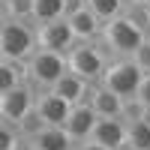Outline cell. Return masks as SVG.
<instances>
[{"label": "cell", "mask_w": 150, "mask_h": 150, "mask_svg": "<svg viewBox=\"0 0 150 150\" xmlns=\"http://www.w3.org/2000/svg\"><path fill=\"white\" fill-rule=\"evenodd\" d=\"M144 30L135 27V24L126 18V15H117L111 21H102V30H99V45H102V51L108 57H129L135 48L141 45L144 39Z\"/></svg>", "instance_id": "6da1fadb"}, {"label": "cell", "mask_w": 150, "mask_h": 150, "mask_svg": "<svg viewBox=\"0 0 150 150\" xmlns=\"http://www.w3.org/2000/svg\"><path fill=\"white\" fill-rule=\"evenodd\" d=\"M33 51H36L33 24L0 15V57H3V60H15V63H24Z\"/></svg>", "instance_id": "7a4b0ae2"}, {"label": "cell", "mask_w": 150, "mask_h": 150, "mask_svg": "<svg viewBox=\"0 0 150 150\" xmlns=\"http://www.w3.org/2000/svg\"><path fill=\"white\" fill-rule=\"evenodd\" d=\"M66 72V57L57 51H45V48H36V51L24 60V84H30L36 93L39 90H51L54 81Z\"/></svg>", "instance_id": "3957f363"}, {"label": "cell", "mask_w": 150, "mask_h": 150, "mask_svg": "<svg viewBox=\"0 0 150 150\" xmlns=\"http://www.w3.org/2000/svg\"><path fill=\"white\" fill-rule=\"evenodd\" d=\"M63 57H66V69H69L72 75H78L81 81H87V84H96L99 78H102L105 63L111 60V57L102 51V45H99V42H75Z\"/></svg>", "instance_id": "277c9868"}, {"label": "cell", "mask_w": 150, "mask_h": 150, "mask_svg": "<svg viewBox=\"0 0 150 150\" xmlns=\"http://www.w3.org/2000/svg\"><path fill=\"white\" fill-rule=\"evenodd\" d=\"M141 75L144 72L135 66L129 57H111L108 63H105L102 78H99L96 84H102L105 90H111V93L120 96V99H129V96H135V90H138Z\"/></svg>", "instance_id": "5b68a950"}, {"label": "cell", "mask_w": 150, "mask_h": 150, "mask_svg": "<svg viewBox=\"0 0 150 150\" xmlns=\"http://www.w3.org/2000/svg\"><path fill=\"white\" fill-rule=\"evenodd\" d=\"M33 36H36V48L57 51V54H66L69 48L75 45V36H72V27L66 24V18L45 21V24H33Z\"/></svg>", "instance_id": "8992f818"}, {"label": "cell", "mask_w": 150, "mask_h": 150, "mask_svg": "<svg viewBox=\"0 0 150 150\" xmlns=\"http://www.w3.org/2000/svg\"><path fill=\"white\" fill-rule=\"evenodd\" d=\"M33 96H36V90L30 84H18V87H12V90L0 93V120H6V123L15 126L33 108Z\"/></svg>", "instance_id": "52a82bcc"}, {"label": "cell", "mask_w": 150, "mask_h": 150, "mask_svg": "<svg viewBox=\"0 0 150 150\" xmlns=\"http://www.w3.org/2000/svg\"><path fill=\"white\" fill-rule=\"evenodd\" d=\"M33 108H36V114L42 117L45 126H63V120H66L72 105L66 99H60L57 93H51V90H39L33 96Z\"/></svg>", "instance_id": "ba28073f"}, {"label": "cell", "mask_w": 150, "mask_h": 150, "mask_svg": "<svg viewBox=\"0 0 150 150\" xmlns=\"http://www.w3.org/2000/svg\"><path fill=\"white\" fill-rule=\"evenodd\" d=\"M93 120H96L93 108L87 105V102H78V105H72V108H69V114H66V120H63V132L69 135V141H72V144H78V141H84L87 135H90Z\"/></svg>", "instance_id": "9c48e42d"}, {"label": "cell", "mask_w": 150, "mask_h": 150, "mask_svg": "<svg viewBox=\"0 0 150 150\" xmlns=\"http://www.w3.org/2000/svg\"><path fill=\"white\" fill-rule=\"evenodd\" d=\"M123 132H126V126H123L117 117H96L87 141L102 144L105 150H120L123 147Z\"/></svg>", "instance_id": "30bf717a"}, {"label": "cell", "mask_w": 150, "mask_h": 150, "mask_svg": "<svg viewBox=\"0 0 150 150\" xmlns=\"http://www.w3.org/2000/svg\"><path fill=\"white\" fill-rule=\"evenodd\" d=\"M66 24L72 27L75 42H96L99 39V30H102V21L87 9V3L81 9H75L72 15H66Z\"/></svg>", "instance_id": "8fae6325"}, {"label": "cell", "mask_w": 150, "mask_h": 150, "mask_svg": "<svg viewBox=\"0 0 150 150\" xmlns=\"http://www.w3.org/2000/svg\"><path fill=\"white\" fill-rule=\"evenodd\" d=\"M120 102L123 99L114 96L111 90H105L102 84H90V90H87V105L93 108L96 117H117L120 114Z\"/></svg>", "instance_id": "7c38bea8"}, {"label": "cell", "mask_w": 150, "mask_h": 150, "mask_svg": "<svg viewBox=\"0 0 150 150\" xmlns=\"http://www.w3.org/2000/svg\"><path fill=\"white\" fill-rule=\"evenodd\" d=\"M87 90H90V84H87V81H81L78 75H72L69 69L60 75V78L54 81V87H51V93H57L60 99H66L69 105L87 102Z\"/></svg>", "instance_id": "4fadbf2b"}, {"label": "cell", "mask_w": 150, "mask_h": 150, "mask_svg": "<svg viewBox=\"0 0 150 150\" xmlns=\"http://www.w3.org/2000/svg\"><path fill=\"white\" fill-rule=\"evenodd\" d=\"M24 144L33 147V150H72V141L63 132V126H42L30 141H24Z\"/></svg>", "instance_id": "5bb4252c"}, {"label": "cell", "mask_w": 150, "mask_h": 150, "mask_svg": "<svg viewBox=\"0 0 150 150\" xmlns=\"http://www.w3.org/2000/svg\"><path fill=\"white\" fill-rule=\"evenodd\" d=\"M126 132H123V150H150V126L144 120L135 123H123Z\"/></svg>", "instance_id": "9a60e30c"}, {"label": "cell", "mask_w": 150, "mask_h": 150, "mask_svg": "<svg viewBox=\"0 0 150 150\" xmlns=\"http://www.w3.org/2000/svg\"><path fill=\"white\" fill-rule=\"evenodd\" d=\"M63 18V0H33V15L30 24H45Z\"/></svg>", "instance_id": "2e32d148"}, {"label": "cell", "mask_w": 150, "mask_h": 150, "mask_svg": "<svg viewBox=\"0 0 150 150\" xmlns=\"http://www.w3.org/2000/svg\"><path fill=\"white\" fill-rule=\"evenodd\" d=\"M18 84H24V63L0 57V93L12 90V87H18Z\"/></svg>", "instance_id": "e0dca14e"}, {"label": "cell", "mask_w": 150, "mask_h": 150, "mask_svg": "<svg viewBox=\"0 0 150 150\" xmlns=\"http://www.w3.org/2000/svg\"><path fill=\"white\" fill-rule=\"evenodd\" d=\"M84 3L99 21H111V18L123 15V9H126V0H84Z\"/></svg>", "instance_id": "ac0fdd59"}, {"label": "cell", "mask_w": 150, "mask_h": 150, "mask_svg": "<svg viewBox=\"0 0 150 150\" xmlns=\"http://www.w3.org/2000/svg\"><path fill=\"white\" fill-rule=\"evenodd\" d=\"M0 12H3V18L30 21V15H33V0H0Z\"/></svg>", "instance_id": "d6986e66"}, {"label": "cell", "mask_w": 150, "mask_h": 150, "mask_svg": "<svg viewBox=\"0 0 150 150\" xmlns=\"http://www.w3.org/2000/svg\"><path fill=\"white\" fill-rule=\"evenodd\" d=\"M42 126H45V123H42V117L36 114V108H30L27 114H24V117L15 123V132H18V138H21V141H30L33 135L42 129Z\"/></svg>", "instance_id": "ffe728a7"}, {"label": "cell", "mask_w": 150, "mask_h": 150, "mask_svg": "<svg viewBox=\"0 0 150 150\" xmlns=\"http://www.w3.org/2000/svg\"><path fill=\"white\" fill-rule=\"evenodd\" d=\"M123 15H126V18L135 24V27H141L144 33H150V6H141V3H126Z\"/></svg>", "instance_id": "44dd1931"}, {"label": "cell", "mask_w": 150, "mask_h": 150, "mask_svg": "<svg viewBox=\"0 0 150 150\" xmlns=\"http://www.w3.org/2000/svg\"><path fill=\"white\" fill-rule=\"evenodd\" d=\"M141 114H144V105H141L135 96H129V99H123V102H120L117 120H120V123H135V120H141Z\"/></svg>", "instance_id": "7402d4cb"}, {"label": "cell", "mask_w": 150, "mask_h": 150, "mask_svg": "<svg viewBox=\"0 0 150 150\" xmlns=\"http://www.w3.org/2000/svg\"><path fill=\"white\" fill-rule=\"evenodd\" d=\"M21 147H24V141L18 138L15 126L6 123V120H0V150H21Z\"/></svg>", "instance_id": "603a6c76"}, {"label": "cell", "mask_w": 150, "mask_h": 150, "mask_svg": "<svg viewBox=\"0 0 150 150\" xmlns=\"http://www.w3.org/2000/svg\"><path fill=\"white\" fill-rule=\"evenodd\" d=\"M129 60H132L141 72H150V36H144V39H141V45L129 54Z\"/></svg>", "instance_id": "cb8c5ba5"}, {"label": "cell", "mask_w": 150, "mask_h": 150, "mask_svg": "<svg viewBox=\"0 0 150 150\" xmlns=\"http://www.w3.org/2000/svg\"><path fill=\"white\" fill-rule=\"evenodd\" d=\"M135 99H138L144 108H150V72H144V75H141L138 90H135Z\"/></svg>", "instance_id": "d4e9b609"}, {"label": "cell", "mask_w": 150, "mask_h": 150, "mask_svg": "<svg viewBox=\"0 0 150 150\" xmlns=\"http://www.w3.org/2000/svg\"><path fill=\"white\" fill-rule=\"evenodd\" d=\"M72 150H105V147L96 144V141H87V138H84V141H78V144H72Z\"/></svg>", "instance_id": "484cf974"}, {"label": "cell", "mask_w": 150, "mask_h": 150, "mask_svg": "<svg viewBox=\"0 0 150 150\" xmlns=\"http://www.w3.org/2000/svg\"><path fill=\"white\" fill-rule=\"evenodd\" d=\"M141 120H144L147 126H150V108H144V114H141Z\"/></svg>", "instance_id": "4316f807"}, {"label": "cell", "mask_w": 150, "mask_h": 150, "mask_svg": "<svg viewBox=\"0 0 150 150\" xmlns=\"http://www.w3.org/2000/svg\"><path fill=\"white\" fill-rule=\"evenodd\" d=\"M126 3H141V6H150V0H126Z\"/></svg>", "instance_id": "83f0119b"}, {"label": "cell", "mask_w": 150, "mask_h": 150, "mask_svg": "<svg viewBox=\"0 0 150 150\" xmlns=\"http://www.w3.org/2000/svg\"><path fill=\"white\" fill-rule=\"evenodd\" d=\"M21 150H33V147H27V144H24V147H21Z\"/></svg>", "instance_id": "f1b7e54d"}, {"label": "cell", "mask_w": 150, "mask_h": 150, "mask_svg": "<svg viewBox=\"0 0 150 150\" xmlns=\"http://www.w3.org/2000/svg\"><path fill=\"white\" fill-rule=\"evenodd\" d=\"M0 15H3V12H0Z\"/></svg>", "instance_id": "f546056e"}, {"label": "cell", "mask_w": 150, "mask_h": 150, "mask_svg": "<svg viewBox=\"0 0 150 150\" xmlns=\"http://www.w3.org/2000/svg\"><path fill=\"white\" fill-rule=\"evenodd\" d=\"M147 36H150V33H147Z\"/></svg>", "instance_id": "4dcf8cb0"}]
</instances>
